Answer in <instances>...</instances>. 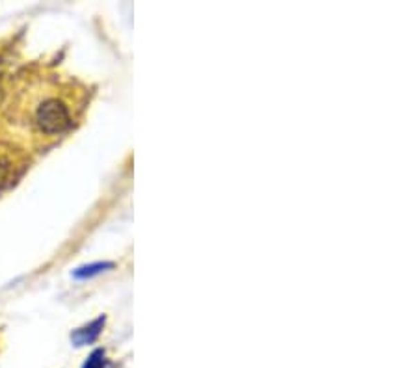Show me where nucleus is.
<instances>
[{
  "label": "nucleus",
  "instance_id": "f03ea898",
  "mask_svg": "<svg viewBox=\"0 0 419 368\" xmlns=\"http://www.w3.org/2000/svg\"><path fill=\"white\" fill-rule=\"evenodd\" d=\"M102 322H105V320H102V318H99V320H96L93 324H90L88 327H82V329H78V331L73 335V340H75L78 346L86 344V342H91V340L96 339L97 335H99V331H101Z\"/></svg>",
  "mask_w": 419,
  "mask_h": 368
},
{
  "label": "nucleus",
  "instance_id": "7ed1b4c3",
  "mask_svg": "<svg viewBox=\"0 0 419 368\" xmlns=\"http://www.w3.org/2000/svg\"><path fill=\"white\" fill-rule=\"evenodd\" d=\"M82 368H105V351L96 350L88 357V361L84 362Z\"/></svg>",
  "mask_w": 419,
  "mask_h": 368
},
{
  "label": "nucleus",
  "instance_id": "f257e3e1",
  "mask_svg": "<svg viewBox=\"0 0 419 368\" xmlns=\"http://www.w3.org/2000/svg\"><path fill=\"white\" fill-rule=\"evenodd\" d=\"M36 123L43 132L58 134V132H62L64 129L69 127L71 118H69V112H67L64 102H60L58 99H47L37 108Z\"/></svg>",
  "mask_w": 419,
  "mask_h": 368
}]
</instances>
